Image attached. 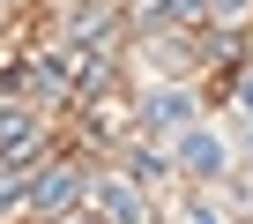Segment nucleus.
Wrapping results in <instances>:
<instances>
[{
	"label": "nucleus",
	"instance_id": "obj_4",
	"mask_svg": "<svg viewBox=\"0 0 253 224\" xmlns=\"http://www.w3.org/2000/svg\"><path fill=\"white\" fill-rule=\"evenodd\" d=\"M97 209H104V217H119V224H142V202L126 194L119 179H104V187H97Z\"/></svg>",
	"mask_w": 253,
	"mask_h": 224
},
{
	"label": "nucleus",
	"instance_id": "obj_1",
	"mask_svg": "<svg viewBox=\"0 0 253 224\" xmlns=\"http://www.w3.org/2000/svg\"><path fill=\"white\" fill-rule=\"evenodd\" d=\"M75 179H82L75 165H45V172H30V187H23V202L52 217V209H67V202H75Z\"/></svg>",
	"mask_w": 253,
	"mask_h": 224
},
{
	"label": "nucleus",
	"instance_id": "obj_6",
	"mask_svg": "<svg viewBox=\"0 0 253 224\" xmlns=\"http://www.w3.org/2000/svg\"><path fill=\"white\" fill-rule=\"evenodd\" d=\"M194 8H201V0H157V15H171V23H186Z\"/></svg>",
	"mask_w": 253,
	"mask_h": 224
},
{
	"label": "nucleus",
	"instance_id": "obj_10",
	"mask_svg": "<svg viewBox=\"0 0 253 224\" xmlns=\"http://www.w3.org/2000/svg\"><path fill=\"white\" fill-rule=\"evenodd\" d=\"M75 224H89V217H75Z\"/></svg>",
	"mask_w": 253,
	"mask_h": 224
},
{
	"label": "nucleus",
	"instance_id": "obj_8",
	"mask_svg": "<svg viewBox=\"0 0 253 224\" xmlns=\"http://www.w3.org/2000/svg\"><path fill=\"white\" fill-rule=\"evenodd\" d=\"M186 224H223V217L216 209H186Z\"/></svg>",
	"mask_w": 253,
	"mask_h": 224
},
{
	"label": "nucleus",
	"instance_id": "obj_5",
	"mask_svg": "<svg viewBox=\"0 0 253 224\" xmlns=\"http://www.w3.org/2000/svg\"><path fill=\"white\" fill-rule=\"evenodd\" d=\"M179 165H186V172H223V150H216L209 135H186V142H179Z\"/></svg>",
	"mask_w": 253,
	"mask_h": 224
},
{
	"label": "nucleus",
	"instance_id": "obj_2",
	"mask_svg": "<svg viewBox=\"0 0 253 224\" xmlns=\"http://www.w3.org/2000/svg\"><path fill=\"white\" fill-rule=\"evenodd\" d=\"M38 135H45V120H38V112H0V165H15V157H30L38 150Z\"/></svg>",
	"mask_w": 253,
	"mask_h": 224
},
{
	"label": "nucleus",
	"instance_id": "obj_7",
	"mask_svg": "<svg viewBox=\"0 0 253 224\" xmlns=\"http://www.w3.org/2000/svg\"><path fill=\"white\" fill-rule=\"evenodd\" d=\"M209 8H216V15H246V0H209Z\"/></svg>",
	"mask_w": 253,
	"mask_h": 224
},
{
	"label": "nucleus",
	"instance_id": "obj_3",
	"mask_svg": "<svg viewBox=\"0 0 253 224\" xmlns=\"http://www.w3.org/2000/svg\"><path fill=\"white\" fill-rule=\"evenodd\" d=\"M186 120H194V97H186V90H157V97H149V127H157V135H179Z\"/></svg>",
	"mask_w": 253,
	"mask_h": 224
},
{
	"label": "nucleus",
	"instance_id": "obj_9",
	"mask_svg": "<svg viewBox=\"0 0 253 224\" xmlns=\"http://www.w3.org/2000/svg\"><path fill=\"white\" fill-rule=\"evenodd\" d=\"M238 105H246V112H253V75H246V82H238Z\"/></svg>",
	"mask_w": 253,
	"mask_h": 224
}]
</instances>
